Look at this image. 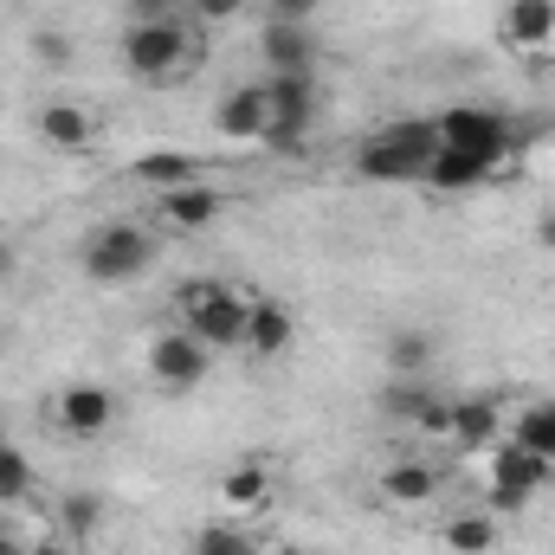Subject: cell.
<instances>
[{
  "label": "cell",
  "instance_id": "836d02e7",
  "mask_svg": "<svg viewBox=\"0 0 555 555\" xmlns=\"http://www.w3.org/2000/svg\"><path fill=\"white\" fill-rule=\"evenodd\" d=\"M0 555H13V550H7V537H0Z\"/></svg>",
  "mask_w": 555,
  "mask_h": 555
},
{
  "label": "cell",
  "instance_id": "cb8c5ba5",
  "mask_svg": "<svg viewBox=\"0 0 555 555\" xmlns=\"http://www.w3.org/2000/svg\"><path fill=\"white\" fill-rule=\"evenodd\" d=\"M26 491H33V459L0 439V504H20Z\"/></svg>",
  "mask_w": 555,
  "mask_h": 555
},
{
  "label": "cell",
  "instance_id": "6da1fadb",
  "mask_svg": "<svg viewBox=\"0 0 555 555\" xmlns=\"http://www.w3.org/2000/svg\"><path fill=\"white\" fill-rule=\"evenodd\" d=\"M439 149L433 117H408V124H388L382 137L356 142V175L362 181H426V162Z\"/></svg>",
  "mask_w": 555,
  "mask_h": 555
},
{
  "label": "cell",
  "instance_id": "7a4b0ae2",
  "mask_svg": "<svg viewBox=\"0 0 555 555\" xmlns=\"http://www.w3.org/2000/svg\"><path fill=\"white\" fill-rule=\"evenodd\" d=\"M253 323V297H240L227 278H201L181 291V330H194L207 349H240Z\"/></svg>",
  "mask_w": 555,
  "mask_h": 555
},
{
  "label": "cell",
  "instance_id": "e575fe53",
  "mask_svg": "<svg viewBox=\"0 0 555 555\" xmlns=\"http://www.w3.org/2000/svg\"><path fill=\"white\" fill-rule=\"evenodd\" d=\"M7 7H26V0H7Z\"/></svg>",
  "mask_w": 555,
  "mask_h": 555
},
{
  "label": "cell",
  "instance_id": "603a6c76",
  "mask_svg": "<svg viewBox=\"0 0 555 555\" xmlns=\"http://www.w3.org/2000/svg\"><path fill=\"white\" fill-rule=\"evenodd\" d=\"M388 369L395 375H426L433 369V330H395L388 336Z\"/></svg>",
  "mask_w": 555,
  "mask_h": 555
},
{
  "label": "cell",
  "instance_id": "44dd1931",
  "mask_svg": "<svg viewBox=\"0 0 555 555\" xmlns=\"http://www.w3.org/2000/svg\"><path fill=\"white\" fill-rule=\"evenodd\" d=\"M504 439H517V446H530V452H543V459L555 465V401H530V408L517 414V426H511Z\"/></svg>",
  "mask_w": 555,
  "mask_h": 555
},
{
  "label": "cell",
  "instance_id": "e0dca14e",
  "mask_svg": "<svg viewBox=\"0 0 555 555\" xmlns=\"http://www.w3.org/2000/svg\"><path fill=\"white\" fill-rule=\"evenodd\" d=\"M433 491H439V472L426 465V459H401V465H388L382 472V498L388 504H433Z\"/></svg>",
  "mask_w": 555,
  "mask_h": 555
},
{
  "label": "cell",
  "instance_id": "8992f818",
  "mask_svg": "<svg viewBox=\"0 0 555 555\" xmlns=\"http://www.w3.org/2000/svg\"><path fill=\"white\" fill-rule=\"evenodd\" d=\"M266 98H272L266 149H304L310 124H317V78L310 72H272L266 78Z\"/></svg>",
  "mask_w": 555,
  "mask_h": 555
},
{
  "label": "cell",
  "instance_id": "4dcf8cb0",
  "mask_svg": "<svg viewBox=\"0 0 555 555\" xmlns=\"http://www.w3.org/2000/svg\"><path fill=\"white\" fill-rule=\"evenodd\" d=\"M20 272V253H13V246H7V240H0V284H7V278Z\"/></svg>",
  "mask_w": 555,
  "mask_h": 555
},
{
  "label": "cell",
  "instance_id": "7402d4cb",
  "mask_svg": "<svg viewBox=\"0 0 555 555\" xmlns=\"http://www.w3.org/2000/svg\"><path fill=\"white\" fill-rule=\"evenodd\" d=\"M220 491H227L233 511H259V504L272 498V472H266L259 459H253V465H233V472L220 478Z\"/></svg>",
  "mask_w": 555,
  "mask_h": 555
},
{
  "label": "cell",
  "instance_id": "d6986e66",
  "mask_svg": "<svg viewBox=\"0 0 555 555\" xmlns=\"http://www.w3.org/2000/svg\"><path fill=\"white\" fill-rule=\"evenodd\" d=\"M291 336H297V323H291L284 304H253V323H246V349L253 356H284Z\"/></svg>",
  "mask_w": 555,
  "mask_h": 555
},
{
  "label": "cell",
  "instance_id": "52a82bcc",
  "mask_svg": "<svg viewBox=\"0 0 555 555\" xmlns=\"http://www.w3.org/2000/svg\"><path fill=\"white\" fill-rule=\"evenodd\" d=\"M433 130H439V142H446V149L491 155L498 168H504V155L517 149L511 117H504V111H485V104H452V111H439V117H433Z\"/></svg>",
  "mask_w": 555,
  "mask_h": 555
},
{
  "label": "cell",
  "instance_id": "5b68a950",
  "mask_svg": "<svg viewBox=\"0 0 555 555\" xmlns=\"http://www.w3.org/2000/svg\"><path fill=\"white\" fill-rule=\"evenodd\" d=\"M555 478V465L543 452H530V446H517V439H498L491 446V511H524L543 485Z\"/></svg>",
  "mask_w": 555,
  "mask_h": 555
},
{
  "label": "cell",
  "instance_id": "d6a6232c",
  "mask_svg": "<svg viewBox=\"0 0 555 555\" xmlns=\"http://www.w3.org/2000/svg\"><path fill=\"white\" fill-rule=\"evenodd\" d=\"M278 555H317V550H278Z\"/></svg>",
  "mask_w": 555,
  "mask_h": 555
},
{
  "label": "cell",
  "instance_id": "484cf974",
  "mask_svg": "<svg viewBox=\"0 0 555 555\" xmlns=\"http://www.w3.org/2000/svg\"><path fill=\"white\" fill-rule=\"evenodd\" d=\"M91 524H98V498H65V530L91 537Z\"/></svg>",
  "mask_w": 555,
  "mask_h": 555
},
{
  "label": "cell",
  "instance_id": "ffe728a7",
  "mask_svg": "<svg viewBox=\"0 0 555 555\" xmlns=\"http://www.w3.org/2000/svg\"><path fill=\"white\" fill-rule=\"evenodd\" d=\"M446 550L452 555H491L498 550V517L491 511H465L446 524Z\"/></svg>",
  "mask_w": 555,
  "mask_h": 555
},
{
  "label": "cell",
  "instance_id": "3957f363",
  "mask_svg": "<svg viewBox=\"0 0 555 555\" xmlns=\"http://www.w3.org/2000/svg\"><path fill=\"white\" fill-rule=\"evenodd\" d=\"M188 59H194V39L175 13H155V20H137L124 33V65L137 72V85H175L188 78Z\"/></svg>",
  "mask_w": 555,
  "mask_h": 555
},
{
  "label": "cell",
  "instance_id": "ba28073f",
  "mask_svg": "<svg viewBox=\"0 0 555 555\" xmlns=\"http://www.w3.org/2000/svg\"><path fill=\"white\" fill-rule=\"evenodd\" d=\"M207 362H214V349H207L194 330H162V336L149 343V375H155L168 395L201 388V382H207Z\"/></svg>",
  "mask_w": 555,
  "mask_h": 555
},
{
  "label": "cell",
  "instance_id": "83f0119b",
  "mask_svg": "<svg viewBox=\"0 0 555 555\" xmlns=\"http://www.w3.org/2000/svg\"><path fill=\"white\" fill-rule=\"evenodd\" d=\"M323 0H272V20H317Z\"/></svg>",
  "mask_w": 555,
  "mask_h": 555
},
{
  "label": "cell",
  "instance_id": "30bf717a",
  "mask_svg": "<svg viewBox=\"0 0 555 555\" xmlns=\"http://www.w3.org/2000/svg\"><path fill=\"white\" fill-rule=\"evenodd\" d=\"M214 124H220V137L227 142H266V124H272V98H266V85H240L233 98H220Z\"/></svg>",
  "mask_w": 555,
  "mask_h": 555
},
{
  "label": "cell",
  "instance_id": "7c38bea8",
  "mask_svg": "<svg viewBox=\"0 0 555 555\" xmlns=\"http://www.w3.org/2000/svg\"><path fill=\"white\" fill-rule=\"evenodd\" d=\"M498 175V162L491 155H472V149H433V162H426V188H439V194H465V188H485Z\"/></svg>",
  "mask_w": 555,
  "mask_h": 555
},
{
  "label": "cell",
  "instance_id": "2e32d148",
  "mask_svg": "<svg viewBox=\"0 0 555 555\" xmlns=\"http://www.w3.org/2000/svg\"><path fill=\"white\" fill-rule=\"evenodd\" d=\"M39 137L52 142V149H65V155H85L98 142V117L85 104H46L39 111Z\"/></svg>",
  "mask_w": 555,
  "mask_h": 555
},
{
  "label": "cell",
  "instance_id": "9c48e42d",
  "mask_svg": "<svg viewBox=\"0 0 555 555\" xmlns=\"http://www.w3.org/2000/svg\"><path fill=\"white\" fill-rule=\"evenodd\" d=\"M111 420H117V395L98 388V382H72L59 395V426L72 439H98V433H111Z\"/></svg>",
  "mask_w": 555,
  "mask_h": 555
},
{
  "label": "cell",
  "instance_id": "4fadbf2b",
  "mask_svg": "<svg viewBox=\"0 0 555 555\" xmlns=\"http://www.w3.org/2000/svg\"><path fill=\"white\" fill-rule=\"evenodd\" d=\"M220 214H227V194H220V188L188 181V188H168V194H162V220H168L175 233H201V227H214Z\"/></svg>",
  "mask_w": 555,
  "mask_h": 555
},
{
  "label": "cell",
  "instance_id": "5bb4252c",
  "mask_svg": "<svg viewBox=\"0 0 555 555\" xmlns=\"http://www.w3.org/2000/svg\"><path fill=\"white\" fill-rule=\"evenodd\" d=\"M498 33H504V46H517V52H543L555 39V0H504Z\"/></svg>",
  "mask_w": 555,
  "mask_h": 555
},
{
  "label": "cell",
  "instance_id": "f546056e",
  "mask_svg": "<svg viewBox=\"0 0 555 555\" xmlns=\"http://www.w3.org/2000/svg\"><path fill=\"white\" fill-rule=\"evenodd\" d=\"M537 246H543V253H555V207L537 220Z\"/></svg>",
  "mask_w": 555,
  "mask_h": 555
},
{
  "label": "cell",
  "instance_id": "f1b7e54d",
  "mask_svg": "<svg viewBox=\"0 0 555 555\" xmlns=\"http://www.w3.org/2000/svg\"><path fill=\"white\" fill-rule=\"evenodd\" d=\"M240 7H246V0H194V13H201V20H233Z\"/></svg>",
  "mask_w": 555,
  "mask_h": 555
},
{
  "label": "cell",
  "instance_id": "4316f807",
  "mask_svg": "<svg viewBox=\"0 0 555 555\" xmlns=\"http://www.w3.org/2000/svg\"><path fill=\"white\" fill-rule=\"evenodd\" d=\"M33 52H39L46 65H72V39H65V33H39V39H33Z\"/></svg>",
  "mask_w": 555,
  "mask_h": 555
},
{
  "label": "cell",
  "instance_id": "1f68e13d",
  "mask_svg": "<svg viewBox=\"0 0 555 555\" xmlns=\"http://www.w3.org/2000/svg\"><path fill=\"white\" fill-rule=\"evenodd\" d=\"M137 7V20H155V13H168V0H130Z\"/></svg>",
  "mask_w": 555,
  "mask_h": 555
},
{
  "label": "cell",
  "instance_id": "8fae6325",
  "mask_svg": "<svg viewBox=\"0 0 555 555\" xmlns=\"http://www.w3.org/2000/svg\"><path fill=\"white\" fill-rule=\"evenodd\" d=\"M259 52H266L272 72H310L317 65V33H310V20H266Z\"/></svg>",
  "mask_w": 555,
  "mask_h": 555
},
{
  "label": "cell",
  "instance_id": "277c9868",
  "mask_svg": "<svg viewBox=\"0 0 555 555\" xmlns=\"http://www.w3.org/2000/svg\"><path fill=\"white\" fill-rule=\"evenodd\" d=\"M149 266H155V240H149L142 227H124V220L98 227V233H91V246H85V278H91V284H104V291L137 284Z\"/></svg>",
  "mask_w": 555,
  "mask_h": 555
},
{
  "label": "cell",
  "instance_id": "9a60e30c",
  "mask_svg": "<svg viewBox=\"0 0 555 555\" xmlns=\"http://www.w3.org/2000/svg\"><path fill=\"white\" fill-rule=\"evenodd\" d=\"M446 439H459L465 452H491V446L504 439V414H498V401H485V395L452 401V426H446Z\"/></svg>",
  "mask_w": 555,
  "mask_h": 555
},
{
  "label": "cell",
  "instance_id": "ac0fdd59",
  "mask_svg": "<svg viewBox=\"0 0 555 555\" xmlns=\"http://www.w3.org/2000/svg\"><path fill=\"white\" fill-rule=\"evenodd\" d=\"M194 168H201V162H194L188 149H149V155H137L130 175H137L142 188H162V194H168V188H188Z\"/></svg>",
  "mask_w": 555,
  "mask_h": 555
},
{
  "label": "cell",
  "instance_id": "d4e9b609",
  "mask_svg": "<svg viewBox=\"0 0 555 555\" xmlns=\"http://www.w3.org/2000/svg\"><path fill=\"white\" fill-rule=\"evenodd\" d=\"M194 555H259V550H253V537H246V530L207 524V530H194Z\"/></svg>",
  "mask_w": 555,
  "mask_h": 555
}]
</instances>
